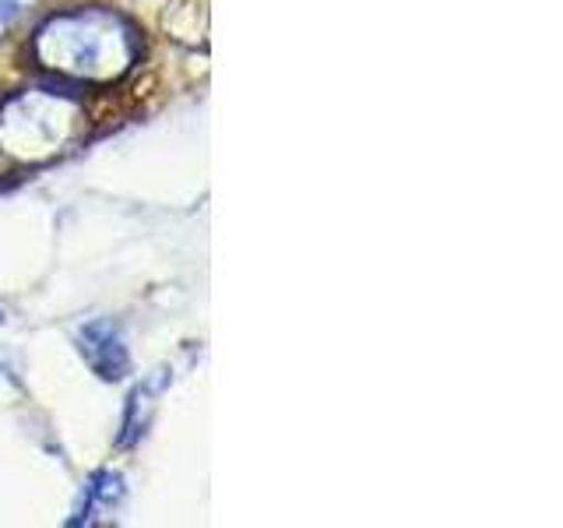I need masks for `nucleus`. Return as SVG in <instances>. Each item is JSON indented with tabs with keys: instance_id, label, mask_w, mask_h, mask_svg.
<instances>
[{
	"instance_id": "nucleus-1",
	"label": "nucleus",
	"mask_w": 563,
	"mask_h": 528,
	"mask_svg": "<svg viewBox=\"0 0 563 528\" xmlns=\"http://www.w3.org/2000/svg\"><path fill=\"white\" fill-rule=\"evenodd\" d=\"M137 53V32L128 18L106 8L53 14L32 40V57L43 70L81 85L120 81L134 67Z\"/></svg>"
},
{
	"instance_id": "nucleus-2",
	"label": "nucleus",
	"mask_w": 563,
	"mask_h": 528,
	"mask_svg": "<svg viewBox=\"0 0 563 528\" xmlns=\"http://www.w3.org/2000/svg\"><path fill=\"white\" fill-rule=\"evenodd\" d=\"M81 123L85 110L64 92L32 88L11 96L0 106V155L14 163H46L81 134Z\"/></svg>"
},
{
	"instance_id": "nucleus-3",
	"label": "nucleus",
	"mask_w": 563,
	"mask_h": 528,
	"mask_svg": "<svg viewBox=\"0 0 563 528\" xmlns=\"http://www.w3.org/2000/svg\"><path fill=\"white\" fill-rule=\"evenodd\" d=\"M78 349L85 363L96 370L102 381H120L131 370V352L128 342H123V331L99 317V321H88L78 331Z\"/></svg>"
},
{
	"instance_id": "nucleus-4",
	"label": "nucleus",
	"mask_w": 563,
	"mask_h": 528,
	"mask_svg": "<svg viewBox=\"0 0 563 528\" xmlns=\"http://www.w3.org/2000/svg\"><path fill=\"white\" fill-rule=\"evenodd\" d=\"M120 501H123V480H120L117 472H99V475H92V480H88V486H85V497H81L75 525H81V521L92 525L102 515H113Z\"/></svg>"
},
{
	"instance_id": "nucleus-5",
	"label": "nucleus",
	"mask_w": 563,
	"mask_h": 528,
	"mask_svg": "<svg viewBox=\"0 0 563 528\" xmlns=\"http://www.w3.org/2000/svg\"><path fill=\"white\" fill-rule=\"evenodd\" d=\"M32 4L35 0H0V35H8L18 22H22Z\"/></svg>"
},
{
	"instance_id": "nucleus-6",
	"label": "nucleus",
	"mask_w": 563,
	"mask_h": 528,
	"mask_svg": "<svg viewBox=\"0 0 563 528\" xmlns=\"http://www.w3.org/2000/svg\"><path fill=\"white\" fill-rule=\"evenodd\" d=\"M0 317H4V314H0Z\"/></svg>"
}]
</instances>
